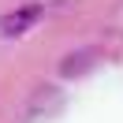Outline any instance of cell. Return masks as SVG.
I'll return each instance as SVG.
<instances>
[{"label":"cell","instance_id":"obj_2","mask_svg":"<svg viewBox=\"0 0 123 123\" xmlns=\"http://www.w3.org/2000/svg\"><path fill=\"white\" fill-rule=\"evenodd\" d=\"M41 15H45V8H41V4H23V8L8 11V15L0 19V34H4V37H19V34H26Z\"/></svg>","mask_w":123,"mask_h":123},{"label":"cell","instance_id":"obj_3","mask_svg":"<svg viewBox=\"0 0 123 123\" xmlns=\"http://www.w3.org/2000/svg\"><path fill=\"white\" fill-rule=\"evenodd\" d=\"M101 49H78V52H71V56H63V63H60V75L63 78H78V75H90L93 67L101 63Z\"/></svg>","mask_w":123,"mask_h":123},{"label":"cell","instance_id":"obj_1","mask_svg":"<svg viewBox=\"0 0 123 123\" xmlns=\"http://www.w3.org/2000/svg\"><path fill=\"white\" fill-rule=\"evenodd\" d=\"M60 108H63V90L60 86H41V90H34V97L26 101V119L30 123L52 119Z\"/></svg>","mask_w":123,"mask_h":123}]
</instances>
